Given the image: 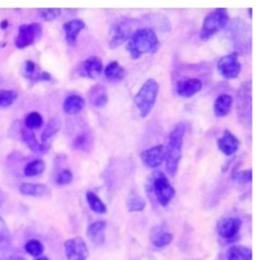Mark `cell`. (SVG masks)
I'll list each match as a JSON object with an SVG mask.
<instances>
[{"label":"cell","mask_w":260,"mask_h":260,"mask_svg":"<svg viewBox=\"0 0 260 260\" xmlns=\"http://www.w3.org/2000/svg\"><path fill=\"white\" fill-rule=\"evenodd\" d=\"M24 74L26 77L34 80H50L51 75L45 71H39L37 65L32 61H25L24 63Z\"/></svg>","instance_id":"obj_25"},{"label":"cell","mask_w":260,"mask_h":260,"mask_svg":"<svg viewBox=\"0 0 260 260\" xmlns=\"http://www.w3.org/2000/svg\"><path fill=\"white\" fill-rule=\"evenodd\" d=\"M202 87V82L197 78H188L179 80L176 85V91L184 98H191L197 93Z\"/></svg>","instance_id":"obj_14"},{"label":"cell","mask_w":260,"mask_h":260,"mask_svg":"<svg viewBox=\"0 0 260 260\" xmlns=\"http://www.w3.org/2000/svg\"><path fill=\"white\" fill-rule=\"evenodd\" d=\"M232 177L235 181L239 183H249L252 181V170L248 169L241 172L234 170L232 173Z\"/></svg>","instance_id":"obj_36"},{"label":"cell","mask_w":260,"mask_h":260,"mask_svg":"<svg viewBox=\"0 0 260 260\" xmlns=\"http://www.w3.org/2000/svg\"><path fill=\"white\" fill-rule=\"evenodd\" d=\"M21 137L23 141L26 143V145L29 147V149L34 152L43 153L49 149V144L47 142L40 143L37 140L34 131L31 129H28L27 127L21 129Z\"/></svg>","instance_id":"obj_16"},{"label":"cell","mask_w":260,"mask_h":260,"mask_svg":"<svg viewBox=\"0 0 260 260\" xmlns=\"http://www.w3.org/2000/svg\"><path fill=\"white\" fill-rule=\"evenodd\" d=\"M60 127H61L60 118L59 117L51 118L48 121L46 127L44 128V131L42 132V135H41L42 142H47L48 139H50L53 135H55L60 130Z\"/></svg>","instance_id":"obj_27"},{"label":"cell","mask_w":260,"mask_h":260,"mask_svg":"<svg viewBox=\"0 0 260 260\" xmlns=\"http://www.w3.org/2000/svg\"><path fill=\"white\" fill-rule=\"evenodd\" d=\"M239 145V139L228 129L224 130L222 136L217 139V146L219 150L228 156L234 154L238 150Z\"/></svg>","instance_id":"obj_15"},{"label":"cell","mask_w":260,"mask_h":260,"mask_svg":"<svg viewBox=\"0 0 260 260\" xmlns=\"http://www.w3.org/2000/svg\"><path fill=\"white\" fill-rule=\"evenodd\" d=\"M36 260H49V258H47L46 256H40Z\"/></svg>","instance_id":"obj_40"},{"label":"cell","mask_w":260,"mask_h":260,"mask_svg":"<svg viewBox=\"0 0 260 260\" xmlns=\"http://www.w3.org/2000/svg\"><path fill=\"white\" fill-rule=\"evenodd\" d=\"M252 85L251 81H246L238 91V112L240 118L243 117V122H251L252 113Z\"/></svg>","instance_id":"obj_8"},{"label":"cell","mask_w":260,"mask_h":260,"mask_svg":"<svg viewBox=\"0 0 260 260\" xmlns=\"http://www.w3.org/2000/svg\"><path fill=\"white\" fill-rule=\"evenodd\" d=\"M145 200L138 194L132 193L130 194V196L127 198L126 201V205H127V209L130 212H138V211H142L145 207Z\"/></svg>","instance_id":"obj_29"},{"label":"cell","mask_w":260,"mask_h":260,"mask_svg":"<svg viewBox=\"0 0 260 260\" xmlns=\"http://www.w3.org/2000/svg\"><path fill=\"white\" fill-rule=\"evenodd\" d=\"M43 32V27L40 23L32 22L28 24H21L18 27V34L15 39V46L18 49L26 48L36 41H38Z\"/></svg>","instance_id":"obj_6"},{"label":"cell","mask_w":260,"mask_h":260,"mask_svg":"<svg viewBox=\"0 0 260 260\" xmlns=\"http://www.w3.org/2000/svg\"><path fill=\"white\" fill-rule=\"evenodd\" d=\"M25 125L28 129H37L43 125V117L38 112H31L25 117Z\"/></svg>","instance_id":"obj_34"},{"label":"cell","mask_w":260,"mask_h":260,"mask_svg":"<svg viewBox=\"0 0 260 260\" xmlns=\"http://www.w3.org/2000/svg\"><path fill=\"white\" fill-rule=\"evenodd\" d=\"M61 13L59 8H45L40 10V15L44 20H53L57 18Z\"/></svg>","instance_id":"obj_38"},{"label":"cell","mask_w":260,"mask_h":260,"mask_svg":"<svg viewBox=\"0 0 260 260\" xmlns=\"http://www.w3.org/2000/svg\"><path fill=\"white\" fill-rule=\"evenodd\" d=\"M229 21V13L224 8H216L210 11L204 18L200 30V38L208 40L217 31L222 29Z\"/></svg>","instance_id":"obj_5"},{"label":"cell","mask_w":260,"mask_h":260,"mask_svg":"<svg viewBox=\"0 0 260 260\" xmlns=\"http://www.w3.org/2000/svg\"><path fill=\"white\" fill-rule=\"evenodd\" d=\"M104 74L110 81H120L126 76V70L118 63V61H112L105 67Z\"/></svg>","instance_id":"obj_24"},{"label":"cell","mask_w":260,"mask_h":260,"mask_svg":"<svg viewBox=\"0 0 260 260\" xmlns=\"http://www.w3.org/2000/svg\"><path fill=\"white\" fill-rule=\"evenodd\" d=\"M217 71L225 79L237 78L241 71V63L238 59V53L233 52L222 56L217 62Z\"/></svg>","instance_id":"obj_7"},{"label":"cell","mask_w":260,"mask_h":260,"mask_svg":"<svg viewBox=\"0 0 260 260\" xmlns=\"http://www.w3.org/2000/svg\"><path fill=\"white\" fill-rule=\"evenodd\" d=\"M12 242L11 234L6 222L0 217V250H6L10 247Z\"/></svg>","instance_id":"obj_31"},{"label":"cell","mask_w":260,"mask_h":260,"mask_svg":"<svg viewBox=\"0 0 260 260\" xmlns=\"http://www.w3.org/2000/svg\"><path fill=\"white\" fill-rule=\"evenodd\" d=\"M252 250L243 245H233L228 249V260H252Z\"/></svg>","instance_id":"obj_23"},{"label":"cell","mask_w":260,"mask_h":260,"mask_svg":"<svg viewBox=\"0 0 260 260\" xmlns=\"http://www.w3.org/2000/svg\"><path fill=\"white\" fill-rule=\"evenodd\" d=\"M142 162L149 168H156L162 164L165 159V147L162 144L154 145L150 148L144 149L140 153Z\"/></svg>","instance_id":"obj_12"},{"label":"cell","mask_w":260,"mask_h":260,"mask_svg":"<svg viewBox=\"0 0 260 260\" xmlns=\"http://www.w3.org/2000/svg\"><path fill=\"white\" fill-rule=\"evenodd\" d=\"M107 223L105 220H96L87 228V237L95 245H103L105 242V231Z\"/></svg>","instance_id":"obj_19"},{"label":"cell","mask_w":260,"mask_h":260,"mask_svg":"<svg viewBox=\"0 0 260 260\" xmlns=\"http://www.w3.org/2000/svg\"><path fill=\"white\" fill-rule=\"evenodd\" d=\"M131 26L126 22H117L111 26L109 46L111 49H115L123 44L130 38Z\"/></svg>","instance_id":"obj_10"},{"label":"cell","mask_w":260,"mask_h":260,"mask_svg":"<svg viewBox=\"0 0 260 260\" xmlns=\"http://www.w3.org/2000/svg\"><path fill=\"white\" fill-rule=\"evenodd\" d=\"M89 103L95 108H103L109 101L107 89L102 84H94L88 91Z\"/></svg>","instance_id":"obj_18"},{"label":"cell","mask_w":260,"mask_h":260,"mask_svg":"<svg viewBox=\"0 0 260 260\" xmlns=\"http://www.w3.org/2000/svg\"><path fill=\"white\" fill-rule=\"evenodd\" d=\"M72 179H73L72 172L68 169H63V170L58 172V174L56 176V179H55V182L59 185H66V184L71 183Z\"/></svg>","instance_id":"obj_37"},{"label":"cell","mask_w":260,"mask_h":260,"mask_svg":"<svg viewBox=\"0 0 260 260\" xmlns=\"http://www.w3.org/2000/svg\"><path fill=\"white\" fill-rule=\"evenodd\" d=\"M158 89L159 86L156 80L148 78L134 95V104L142 118H145L151 112L156 101Z\"/></svg>","instance_id":"obj_4"},{"label":"cell","mask_w":260,"mask_h":260,"mask_svg":"<svg viewBox=\"0 0 260 260\" xmlns=\"http://www.w3.org/2000/svg\"><path fill=\"white\" fill-rule=\"evenodd\" d=\"M65 254L68 260H86L88 250L85 242L80 237H74L64 243Z\"/></svg>","instance_id":"obj_9"},{"label":"cell","mask_w":260,"mask_h":260,"mask_svg":"<svg viewBox=\"0 0 260 260\" xmlns=\"http://www.w3.org/2000/svg\"><path fill=\"white\" fill-rule=\"evenodd\" d=\"M186 127L183 123L177 124L169 135L168 145L165 150L166 171L170 176H175L178 171V166L182 156L183 137Z\"/></svg>","instance_id":"obj_2"},{"label":"cell","mask_w":260,"mask_h":260,"mask_svg":"<svg viewBox=\"0 0 260 260\" xmlns=\"http://www.w3.org/2000/svg\"><path fill=\"white\" fill-rule=\"evenodd\" d=\"M85 27V23L81 19H71L63 24V29L65 31L66 41L69 45L74 46L76 44V39L80 30Z\"/></svg>","instance_id":"obj_17"},{"label":"cell","mask_w":260,"mask_h":260,"mask_svg":"<svg viewBox=\"0 0 260 260\" xmlns=\"http://www.w3.org/2000/svg\"><path fill=\"white\" fill-rule=\"evenodd\" d=\"M9 260H26L23 256H20V255H17V254H14L12 256H10Z\"/></svg>","instance_id":"obj_39"},{"label":"cell","mask_w":260,"mask_h":260,"mask_svg":"<svg viewBox=\"0 0 260 260\" xmlns=\"http://www.w3.org/2000/svg\"><path fill=\"white\" fill-rule=\"evenodd\" d=\"M232 104H233V98L230 94L222 93L218 95L213 105V111L215 116L216 117L226 116L232 109Z\"/></svg>","instance_id":"obj_21"},{"label":"cell","mask_w":260,"mask_h":260,"mask_svg":"<svg viewBox=\"0 0 260 260\" xmlns=\"http://www.w3.org/2000/svg\"><path fill=\"white\" fill-rule=\"evenodd\" d=\"M93 143V137L90 132H81L73 139L74 148L82 151H88Z\"/></svg>","instance_id":"obj_26"},{"label":"cell","mask_w":260,"mask_h":260,"mask_svg":"<svg viewBox=\"0 0 260 260\" xmlns=\"http://www.w3.org/2000/svg\"><path fill=\"white\" fill-rule=\"evenodd\" d=\"M173 240V235L169 232H162L155 235V237L152 239V244L157 248H162L165 246H168Z\"/></svg>","instance_id":"obj_35"},{"label":"cell","mask_w":260,"mask_h":260,"mask_svg":"<svg viewBox=\"0 0 260 260\" xmlns=\"http://www.w3.org/2000/svg\"><path fill=\"white\" fill-rule=\"evenodd\" d=\"M103 71V63L100 57L90 56L83 60L78 66V73L82 77H87L94 79Z\"/></svg>","instance_id":"obj_11"},{"label":"cell","mask_w":260,"mask_h":260,"mask_svg":"<svg viewBox=\"0 0 260 260\" xmlns=\"http://www.w3.org/2000/svg\"><path fill=\"white\" fill-rule=\"evenodd\" d=\"M146 190L154 194L157 202L161 206H167L176 195V190L161 171H155L148 177Z\"/></svg>","instance_id":"obj_3"},{"label":"cell","mask_w":260,"mask_h":260,"mask_svg":"<svg viewBox=\"0 0 260 260\" xmlns=\"http://www.w3.org/2000/svg\"><path fill=\"white\" fill-rule=\"evenodd\" d=\"M44 170H45L44 160L37 158V159H34L25 165V167L23 169V173H24V176H26V177H34V176L42 174L44 172Z\"/></svg>","instance_id":"obj_30"},{"label":"cell","mask_w":260,"mask_h":260,"mask_svg":"<svg viewBox=\"0 0 260 260\" xmlns=\"http://www.w3.org/2000/svg\"><path fill=\"white\" fill-rule=\"evenodd\" d=\"M19 190L21 194L34 197H43L50 193L49 188L46 185L40 183H23Z\"/></svg>","instance_id":"obj_22"},{"label":"cell","mask_w":260,"mask_h":260,"mask_svg":"<svg viewBox=\"0 0 260 260\" xmlns=\"http://www.w3.org/2000/svg\"><path fill=\"white\" fill-rule=\"evenodd\" d=\"M242 226V220L239 217H226L221 219L217 225V233L224 239L234 238Z\"/></svg>","instance_id":"obj_13"},{"label":"cell","mask_w":260,"mask_h":260,"mask_svg":"<svg viewBox=\"0 0 260 260\" xmlns=\"http://www.w3.org/2000/svg\"><path fill=\"white\" fill-rule=\"evenodd\" d=\"M159 47L156 34L149 27H142L135 30L129 38L126 49L132 59H138L146 53H154Z\"/></svg>","instance_id":"obj_1"},{"label":"cell","mask_w":260,"mask_h":260,"mask_svg":"<svg viewBox=\"0 0 260 260\" xmlns=\"http://www.w3.org/2000/svg\"><path fill=\"white\" fill-rule=\"evenodd\" d=\"M24 249H25L26 253L29 254L30 256L40 257L41 254L44 251V246H43L41 241L36 240V239H31V240H29L25 243Z\"/></svg>","instance_id":"obj_32"},{"label":"cell","mask_w":260,"mask_h":260,"mask_svg":"<svg viewBox=\"0 0 260 260\" xmlns=\"http://www.w3.org/2000/svg\"><path fill=\"white\" fill-rule=\"evenodd\" d=\"M85 107V101L78 94L68 95L63 102V111L68 115H76Z\"/></svg>","instance_id":"obj_20"},{"label":"cell","mask_w":260,"mask_h":260,"mask_svg":"<svg viewBox=\"0 0 260 260\" xmlns=\"http://www.w3.org/2000/svg\"><path fill=\"white\" fill-rule=\"evenodd\" d=\"M17 98V93L10 89H0V107L6 108L14 103Z\"/></svg>","instance_id":"obj_33"},{"label":"cell","mask_w":260,"mask_h":260,"mask_svg":"<svg viewBox=\"0 0 260 260\" xmlns=\"http://www.w3.org/2000/svg\"><path fill=\"white\" fill-rule=\"evenodd\" d=\"M86 201L88 206L90 207V209L95 212V213H100L103 214L105 212H107V206L106 204L102 201V199L94 194L91 191L86 192Z\"/></svg>","instance_id":"obj_28"}]
</instances>
